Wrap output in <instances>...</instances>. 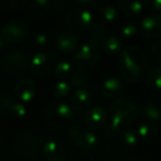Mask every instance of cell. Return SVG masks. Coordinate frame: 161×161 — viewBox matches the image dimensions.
I'll return each instance as SVG.
<instances>
[{
  "mask_svg": "<svg viewBox=\"0 0 161 161\" xmlns=\"http://www.w3.org/2000/svg\"><path fill=\"white\" fill-rule=\"evenodd\" d=\"M118 67L127 83H137L147 73L148 58L145 50L138 45L123 49L118 56Z\"/></svg>",
  "mask_w": 161,
  "mask_h": 161,
  "instance_id": "6da1fadb",
  "label": "cell"
},
{
  "mask_svg": "<svg viewBox=\"0 0 161 161\" xmlns=\"http://www.w3.org/2000/svg\"><path fill=\"white\" fill-rule=\"evenodd\" d=\"M0 69L10 77H20L29 69V58L21 50H12L5 53L0 60Z\"/></svg>",
  "mask_w": 161,
  "mask_h": 161,
  "instance_id": "7a4b0ae2",
  "label": "cell"
},
{
  "mask_svg": "<svg viewBox=\"0 0 161 161\" xmlns=\"http://www.w3.org/2000/svg\"><path fill=\"white\" fill-rule=\"evenodd\" d=\"M110 118H114L121 126H128L137 119L139 115V108L137 103L131 98L123 97L117 98L109 106Z\"/></svg>",
  "mask_w": 161,
  "mask_h": 161,
  "instance_id": "3957f363",
  "label": "cell"
},
{
  "mask_svg": "<svg viewBox=\"0 0 161 161\" xmlns=\"http://www.w3.org/2000/svg\"><path fill=\"white\" fill-rule=\"evenodd\" d=\"M43 117L52 127L64 128L71 124L74 117V112L67 104L50 103L43 109Z\"/></svg>",
  "mask_w": 161,
  "mask_h": 161,
  "instance_id": "277c9868",
  "label": "cell"
},
{
  "mask_svg": "<svg viewBox=\"0 0 161 161\" xmlns=\"http://www.w3.org/2000/svg\"><path fill=\"white\" fill-rule=\"evenodd\" d=\"M99 60V49L92 42L80 45L73 55L72 64L78 71H90L97 64Z\"/></svg>",
  "mask_w": 161,
  "mask_h": 161,
  "instance_id": "5b68a950",
  "label": "cell"
},
{
  "mask_svg": "<svg viewBox=\"0 0 161 161\" xmlns=\"http://www.w3.org/2000/svg\"><path fill=\"white\" fill-rule=\"evenodd\" d=\"M64 25L72 31H86L90 30L93 25V14L90 10H85L80 7H73L67 10L65 14Z\"/></svg>",
  "mask_w": 161,
  "mask_h": 161,
  "instance_id": "8992f818",
  "label": "cell"
},
{
  "mask_svg": "<svg viewBox=\"0 0 161 161\" xmlns=\"http://www.w3.org/2000/svg\"><path fill=\"white\" fill-rule=\"evenodd\" d=\"M69 137L74 145L86 152L95 150L99 143L98 136L95 132L85 129L77 124H74L69 127Z\"/></svg>",
  "mask_w": 161,
  "mask_h": 161,
  "instance_id": "52a82bcc",
  "label": "cell"
},
{
  "mask_svg": "<svg viewBox=\"0 0 161 161\" xmlns=\"http://www.w3.org/2000/svg\"><path fill=\"white\" fill-rule=\"evenodd\" d=\"M29 33L30 28L25 21L20 19H14L3 25L0 36H3L7 44L14 45L25 40Z\"/></svg>",
  "mask_w": 161,
  "mask_h": 161,
  "instance_id": "ba28073f",
  "label": "cell"
},
{
  "mask_svg": "<svg viewBox=\"0 0 161 161\" xmlns=\"http://www.w3.org/2000/svg\"><path fill=\"white\" fill-rule=\"evenodd\" d=\"M14 152L22 157H31L40 151V139L30 131L19 132L12 141Z\"/></svg>",
  "mask_w": 161,
  "mask_h": 161,
  "instance_id": "9c48e42d",
  "label": "cell"
},
{
  "mask_svg": "<svg viewBox=\"0 0 161 161\" xmlns=\"http://www.w3.org/2000/svg\"><path fill=\"white\" fill-rule=\"evenodd\" d=\"M53 67V58L49 52L40 51L32 55L29 60V69L34 75L44 76Z\"/></svg>",
  "mask_w": 161,
  "mask_h": 161,
  "instance_id": "30bf717a",
  "label": "cell"
},
{
  "mask_svg": "<svg viewBox=\"0 0 161 161\" xmlns=\"http://www.w3.org/2000/svg\"><path fill=\"white\" fill-rule=\"evenodd\" d=\"M19 6L25 16L33 19L42 18L51 10V1L47 0H23Z\"/></svg>",
  "mask_w": 161,
  "mask_h": 161,
  "instance_id": "8fae6325",
  "label": "cell"
},
{
  "mask_svg": "<svg viewBox=\"0 0 161 161\" xmlns=\"http://www.w3.org/2000/svg\"><path fill=\"white\" fill-rule=\"evenodd\" d=\"M140 31L146 39L156 40L161 38V14L146 16L140 22Z\"/></svg>",
  "mask_w": 161,
  "mask_h": 161,
  "instance_id": "7c38bea8",
  "label": "cell"
},
{
  "mask_svg": "<svg viewBox=\"0 0 161 161\" xmlns=\"http://www.w3.org/2000/svg\"><path fill=\"white\" fill-rule=\"evenodd\" d=\"M84 123L93 130L101 129L107 123V112L102 106H92L84 115Z\"/></svg>",
  "mask_w": 161,
  "mask_h": 161,
  "instance_id": "4fadbf2b",
  "label": "cell"
},
{
  "mask_svg": "<svg viewBox=\"0 0 161 161\" xmlns=\"http://www.w3.org/2000/svg\"><path fill=\"white\" fill-rule=\"evenodd\" d=\"M36 85L30 78H21L14 86V96L21 103H29L36 97Z\"/></svg>",
  "mask_w": 161,
  "mask_h": 161,
  "instance_id": "5bb4252c",
  "label": "cell"
},
{
  "mask_svg": "<svg viewBox=\"0 0 161 161\" xmlns=\"http://www.w3.org/2000/svg\"><path fill=\"white\" fill-rule=\"evenodd\" d=\"M99 91L106 98L117 99V97H119V95L124 92V83L117 76H108L102 82Z\"/></svg>",
  "mask_w": 161,
  "mask_h": 161,
  "instance_id": "9a60e30c",
  "label": "cell"
},
{
  "mask_svg": "<svg viewBox=\"0 0 161 161\" xmlns=\"http://www.w3.org/2000/svg\"><path fill=\"white\" fill-rule=\"evenodd\" d=\"M55 47L61 53L69 54L73 53L76 50L78 44V39L73 32L71 31H62L55 36Z\"/></svg>",
  "mask_w": 161,
  "mask_h": 161,
  "instance_id": "2e32d148",
  "label": "cell"
},
{
  "mask_svg": "<svg viewBox=\"0 0 161 161\" xmlns=\"http://www.w3.org/2000/svg\"><path fill=\"white\" fill-rule=\"evenodd\" d=\"M92 102V95L86 88L74 90L69 96V106L77 113L88 109Z\"/></svg>",
  "mask_w": 161,
  "mask_h": 161,
  "instance_id": "e0dca14e",
  "label": "cell"
},
{
  "mask_svg": "<svg viewBox=\"0 0 161 161\" xmlns=\"http://www.w3.org/2000/svg\"><path fill=\"white\" fill-rule=\"evenodd\" d=\"M141 117L149 121L161 120V94L152 95L146 102Z\"/></svg>",
  "mask_w": 161,
  "mask_h": 161,
  "instance_id": "ac0fdd59",
  "label": "cell"
},
{
  "mask_svg": "<svg viewBox=\"0 0 161 161\" xmlns=\"http://www.w3.org/2000/svg\"><path fill=\"white\" fill-rule=\"evenodd\" d=\"M0 105L3 108V110H7L11 115V117L17 119L23 118L28 113L27 106L25 104L19 101H14L9 95L3 94L0 96Z\"/></svg>",
  "mask_w": 161,
  "mask_h": 161,
  "instance_id": "d6986e66",
  "label": "cell"
},
{
  "mask_svg": "<svg viewBox=\"0 0 161 161\" xmlns=\"http://www.w3.org/2000/svg\"><path fill=\"white\" fill-rule=\"evenodd\" d=\"M42 152L47 161H64L66 148L56 140H47L43 145Z\"/></svg>",
  "mask_w": 161,
  "mask_h": 161,
  "instance_id": "ffe728a7",
  "label": "cell"
},
{
  "mask_svg": "<svg viewBox=\"0 0 161 161\" xmlns=\"http://www.w3.org/2000/svg\"><path fill=\"white\" fill-rule=\"evenodd\" d=\"M99 50H103L105 53L109 54V55H115V54H119L123 51V42H121L120 38L114 33H107L104 36V38L99 42Z\"/></svg>",
  "mask_w": 161,
  "mask_h": 161,
  "instance_id": "44dd1931",
  "label": "cell"
},
{
  "mask_svg": "<svg viewBox=\"0 0 161 161\" xmlns=\"http://www.w3.org/2000/svg\"><path fill=\"white\" fill-rule=\"evenodd\" d=\"M137 135L141 141L151 142L159 135V126L153 121H143L137 128Z\"/></svg>",
  "mask_w": 161,
  "mask_h": 161,
  "instance_id": "7402d4cb",
  "label": "cell"
},
{
  "mask_svg": "<svg viewBox=\"0 0 161 161\" xmlns=\"http://www.w3.org/2000/svg\"><path fill=\"white\" fill-rule=\"evenodd\" d=\"M117 8L128 17H136L142 11L143 5L138 0H118Z\"/></svg>",
  "mask_w": 161,
  "mask_h": 161,
  "instance_id": "603a6c76",
  "label": "cell"
},
{
  "mask_svg": "<svg viewBox=\"0 0 161 161\" xmlns=\"http://www.w3.org/2000/svg\"><path fill=\"white\" fill-rule=\"evenodd\" d=\"M99 20L105 23H112L118 19V9L110 3H103L97 9Z\"/></svg>",
  "mask_w": 161,
  "mask_h": 161,
  "instance_id": "cb8c5ba5",
  "label": "cell"
},
{
  "mask_svg": "<svg viewBox=\"0 0 161 161\" xmlns=\"http://www.w3.org/2000/svg\"><path fill=\"white\" fill-rule=\"evenodd\" d=\"M73 74V64L66 60H61L53 66V75L58 80H66Z\"/></svg>",
  "mask_w": 161,
  "mask_h": 161,
  "instance_id": "d4e9b609",
  "label": "cell"
},
{
  "mask_svg": "<svg viewBox=\"0 0 161 161\" xmlns=\"http://www.w3.org/2000/svg\"><path fill=\"white\" fill-rule=\"evenodd\" d=\"M147 85L152 90H161V66H153L146 73Z\"/></svg>",
  "mask_w": 161,
  "mask_h": 161,
  "instance_id": "484cf974",
  "label": "cell"
},
{
  "mask_svg": "<svg viewBox=\"0 0 161 161\" xmlns=\"http://www.w3.org/2000/svg\"><path fill=\"white\" fill-rule=\"evenodd\" d=\"M52 93L58 99H66L72 94V86L66 80H58L52 87Z\"/></svg>",
  "mask_w": 161,
  "mask_h": 161,
  "instance_id": "4316f807",
  "label": "cell"
},
{
  "mask_svg": "<svg viewBox=\"0 0 161 161\" xmlns=\"http://www.w3.org/2000/svg\"><path fill=\"white\" fill-rule=\"evenodd\" d=\"M119 136H120L123 143L127 146V147H136V146H138L139 141H140L138 135H137V131H135L131 128L123 129Z\"/></svg>",
  "mask_w": 161,
  "mask_h": 161,
  "instance_id": "83f0119b",
  "label": "cell"
},
{
  "mask_svg": "<svg viewBox=\"0 0 161 161\" xmlns=\"http://www.w3.org/2000/svg\"><path fill=\"white\" fill-rule=\"evenodd\" d=\"M91 38H90V42H92L94 45H96L97 47H99V42L101 40L104 38L106 33H107V29L104 25L102 23H95L92 25L91 28ZM99 49V47H98Z\"/></svg>",
  "mask_w": 161,
  "mask_h": 161,
  "instance_id": "f1b7e54d",
  "label": "cell"
},
{
  "mask_svg": "<svg viewBox=\"0 0 161 161\" xmlns=\"http://www.w3.org/2000/svg\"><path fill=\"white\" fill-rule=\"evenodd\" d=\"M104 127H105L104 128V134L109 139L116 138L121 132V125L114 118H110L109 121H107Z\"/></svg>",
  "mask_w": 161,
  "mask_h": 161,
  "instance_id": "f546056e",
  "label": "cell"
},
{
  "mask_svg": "<svg viewBox=\"0 0 161 161\" xmlns=\"http://www.w3.org/2000/svg\"><path fill=\"white\" fill-rule=\"evenodd\" d=\"M69 84L74 90L85 88L86 85H87V77L80 72H75L69 77Z\"/></svg>",
  "mask_w": 161,
  "mask_h": 161,
  "instance_id": "4dcf8cb0",
  "label": "cell"
},
{
  "mask_svg": "<svg viewBox=\"0 0 161 161\" xmlns=\"http://www.w3.org/2000/svg\"><path fill=\"white\" fill-rule=\"evenodd\" d=\"M137 30H138V27H137V23L135 21H128V22L124 23L123 27H121V36H125L127 39H130L132 36H136Z\"/></svg>",
  "mask_w": 161,
  "mask_h": 161,
  "instance_id": "1f68e13d",
  "label": "cell"
},
{
  "mask_svg": "<svg viewBox=\"0 0 161 161\" xmlns=\"http://www.w3.org/2000/svg\"><path fill=\"white\" fill-rule=\"evenodd\" d=\"M142 5L146 9L154 12L156 14H158V12H161V0H146L142 3Z\"/></svg>",
  "mask_w": 161,
  "mask_h": 161,
  "instance_id": "d6a6232c",
  "label": "cell"
},
{
  "mask_svg": "<svg viewBox=\"0 0 161 161\" xmlns=\"http://www.w3.org/2000/svg\"><path fill=\"white\" fill-rule=\"evenodd\" d=\"M75 3H76V7L83 8L85 10H90L101 6L99 1H96V0H77Z\"/></svg>",
  "mask_w": 161,
  "mask_h": 161,
  "instance_id": "836d02e7",
  "label": "cell"
},
{
  "mask_svg": "<svg viewBox=\"0 0 161 161\" xmlns=\"http://www.w3.org/2000/svg\"><path fill=\"white\" fill-rule=\"evenodd\" d=\"M18 5L19 3L14 0H0V12H3V14L10 12Z\"/></svg>",
  "mask_w": 161,
  "mask_h": 161,
  "instance_id": "e575fe53",
  "label": "cell"
},
{
  "mask_svg": "<svg viewBox=\"0 0 161 161\" xmlns=\"http://www.w3.org/2000/svg\"><path fill=\"white\" fill-rule=\"evenodd\" d=\"M150 53L154 61L161 62V39L157 40L150 47Z\"/></svg>",
  "mask_w": 161,
  "mask_h": 161,
  "instance_id": "d590c367",
  "label": "cell"
},
{
  "mask_svg": "<svg viewBox=\"0 0 161 161\" xmlns=\"http://www.w3.org/2000/svg\"><path fill=\"white\" fill-rule=\"evenodd\" d=\"M33 42L36 47H47V43H49V36H47V34L44 33V32H39V33H36V36H34Z\"/></svg>",
  "mask_w": 161,
  "mask_h": 161,
  "instance_id": "8d00e7d4",
  "label": "cell"
},
{
  "mask_svg": "<svg viewBox=\"0 0 161 161\" xmlns=\"http://www.w3.org/2000/svg\"><path fill=\"white\" fill-rule=\"evenodd\" d=\"M69 161H95V158L86 151H80L77 153L73 154V157L71 158Z\"/></svg>",
  "mask_w": 161,
  "mask_h": 161,
  "instance_id": "74e56055",
  "label": "cell"
},
{
  "mask_svg": "<svg viewBox=\"0 0 161 161\" xmlns=\"http://www.w3.org/2000/svg\"><path fill=\"white\" fill-rule=\"evenodd\" d=\"M65 7H66V3L62 1V0H56L54 3H51V9L58 10V11L65 9Z\"/></svg>",
  "mask_w": 161,
  "mask_h": 161,
  "instance_id": "f35d334b",
  "label": "cell"
},
{
  "mask_svg": "<svg viewBox=\"0 0 161 161\" xmlns=\"http://www.w3.org/2000/svg\"><path fill=\"white\" fill-rule=\"evenodd\" d=\"M8 47L7 42H6L5 40H3V38L1 36H0V50L1 49H6V47Z\"/></svg>",
  "mask_w": 161,
  "mask_h": 161,
  "instance_id": "ab89813d",
  "label": "cell"
},
{
  "mask_svg": "<svg viewBox=\"0 0 161 161\" xmlns=\"http://www.w3.org/2000/svg\"><path fill=\"white\" fill-rule=\"evenodd\" d=\"M127 161H146V160L142 158H140V157H131V158H129Z\"/></svg>",
  "mask_w": 161,
  "mask_h": 161,
  "instance_id": "60d3db41",
  "label": "cell"
},
{
  "mask_svg": "<svg viewBox=\"0 0 161 161\" xmlns=\"http://www.w3.org/2000/svg\"><path fill=\"white\" fill-rule=\"evenodd\" d=\"M3 108L1 107V105H0V118L3 117Z\"/></svg>",
  "mask_w": 161,
  "mask_h": 161,
  "instance_id": "b9f144b4",
  "label": "cell"
},
{
  "mask_svg": "<svg viewBox=\"0 0 161 161\" xmlns=\"http://www.w3.org/2000/svg\"><path fill=\"white\" fill-rule=\"evenodd\" d=\"M1 148H3V139H1V136H0V151H1Z\"/></svg>",
  "mask_w": 161,
  "mask_h": 161,
  "instance_id": "7bdbcfd3",
  "label": "cell"
},
{
  "mask_svg": "<svg viewBox=\"0 0 161 161\" xmlns=\"http://www.w3.org/2000/svg\"><path fill=\"white\" fill-rule=\"evenodd\" d=\"M105 161H121L119 159H109V160H105Z\"/></svg>",
  "mask_w": 161,
  "mask_h": 161,
  "instance_id": "ee69618b",
  "label": "cell"
},
{
  "mask_svg": "<svg viewBox=\"0 0 161 161\" xmlns=\"http://www.w3.org/2000/svg\"><path fill=\"white\" fill-rule=\"evenodd\" d=\"M159 135H160V137H161V127L159 128Z\"/></svg>",
  "mask_w": 161,
  "mask_h": 161,
  "instance_id": "f6af8a7d",
  "label": "cell"
},
{
  "mask_svg": "<svg viewBox=\"0 0 161 161\" xmlns=\"http://www.w3.org/2000/svg\"><path fill=\"white\" fill-rule=\"evenodd\" d=\"M1 28H3V27H1V25H0V33H1Z\"/></svg>",
  "mask_w": 161,
  "mask_h": 161,
  "instance_id": "bcb514c9",
  "label": "cell"
}]
</instances>
